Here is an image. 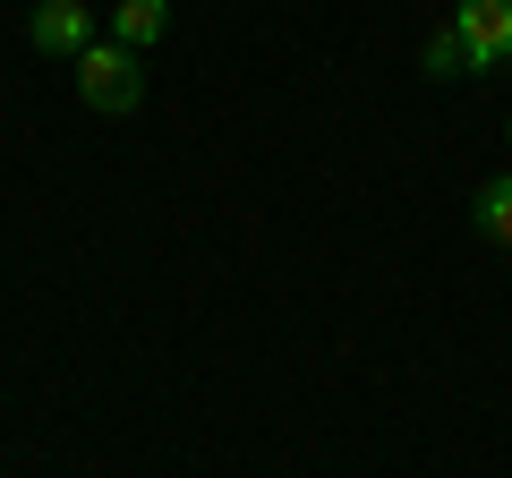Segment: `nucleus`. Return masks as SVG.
Returning <instances> with one entry per match:
<instances>
[{
  "instance_id": "nucleus-4",
  "label": "nucleus",
  "mask_w": 512,
  "mask_h": 478,
  "mask_svg": "<svg viewBox=\"0 0 512 478\" xmlns=\"http://www.w3.org/2000/svg\"><path fill=\"white\" fill-rule=\"evenodd\" d=\"M163 26H171V0H120L111 9V43H128V52L163 43Z\"/></svg>"
},
{
  "instance_id": "nucleus-1",
  "label": "nucleus",
  "mask_w": 512,
  "mask_h": 478,
  "mask_svg": "<svg viewBox=\"0 0 512 478\" xmlns=\"http://www.w3.org/2000/svg\"><path fill=\"white\" fill-rule=\"evenodd\" d=\"M77 103H86V111H137V103H146V69H137V52H128V43H94V52L77 60Z\"/></svg>"
},
{
  "instance_id": "nucleus-3",
  "label": "nucleus",
  "mask_w": 512,
  "mask_h": 478,
  "mask_svg": "<svg viewBox=\"0 0 512 478\" xmlns=\"http://www.w3.org/2000/svg\"><path fill=\"white\" fill-rule=\"evenodd\" d=\"M26 35H35V52H52V60H86V52H94V18H86V0H43Z\"/></svg>"
},
{
  "instance_id": "nucleus-2",
  "label": "nucleus",
  "mask_w": 512,
  "mask_h": 478,
  "mask_svg": "<svg viewBox=\"0 0 512 478\" xmlns=\"http://www.w3.org/2000/svg\"><path fill=\"white\" fill-rule=\"evenodd\" d=\"M453 35L470 43V69L512 60V0H453Z\"/></svg>"
},
{
  "instance_id": "nucleus-6",
  "label": "nucleus",
  "mask_w": 512,
  "mask_h": 478,
  "mask_svg": "<svg viewBox=\"0 0 512 478\" xmlns=\"http://www.w3.org/2000/svg\"><path fill=\"white\" fill-rule=\"evenodd\" d=\"M427 77H470V43L453 35V18L427 35Z\"/></svg>"
},
{
  "instance_id": "nucleus-5",
  "label": "nucleus",
  "mask_w": 512,
  "mask_h": 478,
  "mask_svg": "<svg viewBox=\"0 0 512 478\" xmlns=\"http://www.w3.org/2000/svg\"><path fill=\"white\" fill-rule=\"evenodd\" d=\"M470 222H478V239L512 248V171H504V180H487V188L470 197Z\"/></svg>"
}]
</instances>
